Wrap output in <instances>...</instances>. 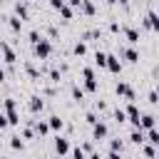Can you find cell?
<instances>
[{
  "label": "cell",
  "instance_id": "obj_1",
  "mask_svg": "<svg viewBox=\"0 0 159 159\" xmlns=\"http://www.w3.org/2000/svg\"><path fill=\"white\" fill-rule=\"evenodd\" d=\"M50 52H52V45H50L47 40H40V42L35 45V55H37L40 60H47V57H50Z\"/></svg>",
  "mask_w": 159,
  "mask_h": 159
},
{
  "label": "cell",
  "instance_id": "obj_2",
  "mask_svg": "<svg viewBox=\"0 0 159 159\" xmlns=\"http://www.w3.org/2000/svg\"><path fill=\"white\" fill-rule=\"evenodd\" d=\"M82 75H84V89H87V92H94V89H97V82H94V72H92L89 67H84V70H82Z\"/></svg>",
  "mask_w": 159,
  "mask_h": 159
},
{
  "label": "cell",
  "instance_id": "obj_3",
  "mask_svg": "<svg viewBox=\"0 0 159 159\" xmlns=\"http://www.w3.org/2000/svg\"><path fill=\"white\" fill-rule=\"evenodd\" d=\"M55 149H57L60 157H65V154L70 152V142H67L65 137H57V139H55Z\"/></svg>",
  "mask_w": 159,
  "mask_h": 159
},
{
  "label": "cell",
  "instance_id": "obj_4",
  "mask_svg": "<svg viewBox=\"0 0 159 159\" xmlns=\"http://www.w3.org/2000/svg\"><path fill=\"white\" fill-rule=\"evenodd\" d=\"M104 67H107L109 72H114V75H117V72L122 70V62H119L114 55H107V65H104Z\"/></svg>",
  "mask_w": 159,
  "mask_h": 159
},
{
  "label": "cell",
  "instance_id": "obj_5",
  "mask_svg": "<svg viewBox=\"0 0 159 159\" xmlns=\"http://www.w3.org/2000/svg\"><path fill=\"white\" fill-rule=\"evenodd\" d=\"M117 94H122V97H127V99L134 97V92H132V87H129L127 82H119V84H117Z\"/></svg>",
  "mask_w": 159,
  "mask_h": 159
},
{
  "label": "cell",
  "instance_id": "obj_6",
  "mask_svg": "<svg viewBox=\"0 0 159 159\" xmlns=\"http://www.w3.org/2000/svg\"><path fill=\"white\" fill-rule=\"evenodd\" d=\"M0 50H2V55H5V62H7V65H12V62H15V52L10 50V45H7V42H2V45H0Z\"/></svg>",
  "mask_w": 159,
  "mask_h": 159
},
{
  "label": "cell",
  "instance_id": "obj_7",
  "mask_svg": "<svg viewBox=\"0 0 159 159\" xmlns=\"http://www.w3.org/2000/svg\"><path fill=\"white\" fill-rule=\"evenodd\" d=\"M137 127H139V129H152V127H154V117H152V114H144Z\"/></svg>",
  "mask_w": 159,
  "mask_h": 159
},
{
  "label": "cell",
  "instance_id": "obj_8",
  "mask_svg": "<svg viewBox=\"0 0 159 159\" xmlns=\"http://www.w3.org/2000/svg\"><path fill=\"white\" fill-rule=\"evenodd\" d=\"M92 134H94V139H102L104 134H107V127L99 122V124H94V129H92Z\"/></svg>",
  "mask_w": 159,
  "mask_h": 159
},
{
  "label": "cell",
  "instance_id": "obj_9",
  "mask_svg": "<svg viewBox=\"0 0 159 159\" xmlns=\"http://www.w3.org/2000/svg\"><path fill=\"white\" fill-rule=\"evenodd\" d=\"M129 139H132L134 144H142V142H144V134H142V129H134V132L129 134Z\"/></svg>",
  "mask_w": 159,
  "mask_h": 159
},
{
  "label": "cell",
  "instance_id": "obj_10",
  "mask_svg": "<svg viewBox=\"0 0 159 159\" xmlns=\"http://www.w3.org/2000/svg\"><path fill=\"white\" fill-rule=\"evenodd\" d=\"M124 35H127V40H129V42H139V32H137V30H132V27H129V30H124Z\"/></svg>",
  "mask_w": 159,
  "mask_h": 159
},
{
  "label": "cell",
  "instance_id": "obj_11",
  "mask_svg": "<svg viewBox=\"0 0 159 159\" xmlns=\"http://www.w3.org/2000/svg\"><path fill=\"white\" fill-rule=\"evenodd\" d=\"M80 7H82V12H87V15H92V12H94V5H92L89 0H82V2H80Z\"/></svg>",
  "mask_w": 159,
  "mask_h": 159
},
{
  "label": "cell",
  "instance_id": "obj_12",
  "mask_svg": "<svg viewBox=\"0 0 159 159\" xmlns=\"http://www.w3.org/2000/svg\"><path fill=\"white\" fill-rule=\"evenodd\" d=\"M122 55H124V57H127L129 62H137V60H139V55H137L134 50H122Z\"/></svg>",
  "mask_w": 159,
  "mask_h": 159
},
{
  "label": "cell",
  "instance_id": "obj_13",
  "mask_svg": "<svg viewBox=\"0 0 159 159\" xmlns=\"http://www.w3.org/2000/svg\"><path fill=\"white\" fill-rule=\"evenodd\" d=\"M30 109H32V112L42 109V99H40V97H32V99H30Z\"/></svg>",
  "mask_w": 159,
  "mask_h": 159
},
{
  "label": "cell",
  "instance_id": "obj_14",
  "mask_svg": "<svg viewBox=\"0 0 159 159\" xmlns=\"http://www.w3.org/2000/svg\"><path fill=\"white\" fill-rule=\"evenodd\" d=\"M50 129H62V119L60 117H50V124H47Z\"/></svg>",
  "mask_w": 159,
  "mask_h": 159
},
{
  "label": "cell",
  "instance_id": "obj_15",
  "mask_svg": "<svg viewBox=\"0 0 159 159\" xmlns=\"http://www.w3.org/2000/svg\"><path fill=\"white\" fill-rule=\"evenodd\" d=\"M94 62H97L99 67H104V65H107V55H104V52H97V55H94Z\"/></svg>",
  "mask_w": 159,
  "mask_h": 159
},
{
  "label": "cell",
  "instance_id": "obj_16",
  "mask_svg": "<svg viewBox=\"0 0 159 159\" xmlns=\"http://www.w3.org/2000/svg\"><path fill=\"white\" fill-rule=\"evenodd\" d=\"M35 129H37V134H47V132H50V127H47L45 122H37V124H35Z\"/></svg>",
  "mask_w": 159,
  "mask_h": 159
},
{
  "label": "cell",
  "instance_id": "obj_17",
  "mask_svg": "<svg viewBox=\"0 0 159 159\" xmlns=\"http://www.w3.org/2000/svg\"><path fill=\"white\" fill-rule=\"evenodd\" d=\"M60 15H62L65 20H70V17H72V10H70L67 5H62V7H60Z\"/></svg>",
  "mask_w": 159,
  "mask_h": 159
},
{
  "label": "cell",
  "instance_id": "obj_18",
  "mask_svg": "<svg viewBox=\"0 0 159 159\" xmlns=\"http://www.w3.org/2000/svg\"><path fill=\"white\" fill-rule=\"evenodd\" d=\"M20 25H22V20H20V17H10V27H12L15 32L20 30Z\"/></svg>",
  "mask_w": 159,
  "mask_h": 159
},
{
  "label": "cell",
  "instance_id": "obj_19",
  "mask_svg": "<svg viewBox=\"0 0 159 159\" xmlns=\"http://www.w3.org/2000/svg\"><path fill=\"white\" fill-rule=\"evenodd\" d=\"M84 52H87V47H84V42H77V45H75V55H80V57H82Z\"/></svg>",
  "mask_w": 159,
  "mask_h": 159
},
{
  "label": "cell",
  "instance_id": "obj_20",
  "mask_svg": "<svg viewBox=\"0 0 159 159\" xmlns=\"http://www.w3.org/2000/svg\"><path fill=\"white\" fill-rule=\"evenodd\" d=\"M72 97H75V99H82V97H84V89H80V87H72Z\"/></svg>",
  "mask_w": 159,
  "mask_h": 159
},
{
  "label": "cell",
  "instance_id": "obj_21",
  "mask_svg": "<svg viewBox=\"0 0 159 159\" xmlns=\"http://www.w3.org/2000/svg\"><path fill=\"white\" fill-rule=\"evenodd\" d=\"M10 139H12V142H10L12 149H22V139H20V137H10Z\"/></svg>",
  "mask_w": 159,
  "mask_h": 159
},
{
  "label": "cell",
  "instance_id": "obj_22",
  "mask_svg": "<svg viewBox=\"0 0 159 159\" xmlns=\"http://www.w3.org/2000/svg\"><path fill=\"white\" fill-rule=\"evenodd\" d=\"M149 142H152V144H159V134H157L154 129H149Z\"/></svg>",
  "mask_w": 159,
  "mask_h": 159
},
{
  "label": "cell",
  "instance_id": "obj_23",
  "mask_svg": "<svg viewBox=\"0 0 159 159\" xmlns=\"http://www.w3.org/2000/svg\"><path fill=\"white\" fill-rule=\"evenodd\" d=\"M72 159H84V152L82 149H72Z\"/></svg>",
  "mask_w": 159,
  "mask_h": 159
},
{
  "label": "cell",
  "instance_id": "obj_24",
  "mask_svg": "<svg viewBox=\"0 0 159 159\" xmlns=\"http://www.w3.org/2000/svg\"><path fill=\"white\" fill-rule=\"evenodd\" d=\"M50 80H52V82H60V70H52V72H50Z\"/></svg>",
  "mask_w": 159,
  "mask_h": 159
},
{
  "label": "cell",
  "instance_id": "obj_25",
  "mask_svg": "<svg viewBox=\"0 0 159 159\" xmlns=\"http://www.w3.org/2000/svg\"><path fill=\"white\" fill-rule=\"evenodd\" d=\"M50 5H52V7H55V10H60V7H62V5H65V0H50Z\"/></svg>",
  "mask_w": 159,
  "mask_h": 159
},
{
  "label": "cell",
  "instance_id": "obj_26",
  "mask_svg": "<svg viewBox=\"0 0 159 159\" xmlns=\"http://www.w3.org/2000/svg\"><path fill=\"white\" fill-rule=\"evenodd\" d=\"M114 119H117V122H124V112L117 109V112H114Z\"/></svg>",
  "mask_w": 159,
  "mask_h": 159
},
{
  "label": "cell",
  "instance_id": "obj_27",
  "mask_svg": "<svg viewBox=\"0 0 159 159\" xmlns=\"http://www.w3.org/2000/svg\"><path fill=\"white\" fill-rule=\"evenodd\" d=\"M2 127H7V117L0 112V129H2Z\"/></svg>",
  "mask_w": 159,
  "mask_h": 159
},
{
  "label": "cell",
  "instance_id": "obj_28",
  "mask_svg": "<svg viewBox=\"0 0 159 159\" xmlns=\"http://www.w3.org/2000/svg\"><path fill=\"white\" fill-rule=\"evenodd\" d=\"M80 2H82V0H70V5H75V7H80Z\"/></svg>",
  "mask_w": 159,
  "mask_h": 159
},
{
  "label": "cell",
  "instance_id": "obj_29",
  "mask_svg": "<svg viewBox=\"0 0 159 159\" xmlns=\"http://www.w3.org/2000/svg\"><path fill=\"white\" fill-rule=\"evenodd\" d=\"M2 80H5V72H2V70H0V82H2Z\"/></svg>",
  "mask_w": 159,
  "mask_h": 159
},
{
  "label": "cell",
  "instance_id": "obj_30",
  "mask_svg": "<svg viewBox=\"0 0 159 159\" xmlns=\"http://www.w3.org/2000/svg\"><path fill=\"white\" fill-rule=\"evenodd\" d=\"M89 159H99V154H92V157H89Z\"/></svg>",
  "mask_w": 159,
  "mask_h": 159
},
{
  "label": "cell",
  "instance_id": "obj_31",
  "mask_svg": "<svg viewBox=\"0 0 159 159\" xmlns=\"http://www.w3.org/2000/svg\"><path fill=\"white\" fill-rule=\"evenodd\" d=\"M107 2H117V0H107Z\"/></svg>",
  "mask_w": 159,
  "mask_h": 159
},
{
  "label": "cell",
  "instance_id": "obj_32",
  "mask_svg": "<svg viewBox=\"0 0 159 159\" xmlns=\"http://www.w3.org/2000/svg\"><path fill=\"white\" fill-rule=\"evenodd\" d=\"M0 147H2V142H0Z\"/></svg>",
  "mask_w": 159,
  "mask_h": 159
},
{
  "label": "cell",
  "instance_id": "obj_33",
  "mask_svg": "<svg viewBox=\"0 0 159 159\" xmlns=\"http://www.w3.org/2000/svg\"><path fill=\"white\" fill-rule=\"evenodd\" d=\"M0 2H2V0H0Z\"/></svg>",
  "mask_w": 159,
  "mask_h": 159
}]
</instances>
